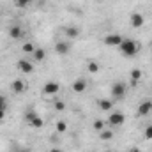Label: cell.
Listing matches in <instances>:
<instances>
[{"instance_id":"cell-27","label":"cell","mask_w":152,"mask_h":152,"mask_svg":"<svg viewBox=\"0 0 152 152\" xmlns=\"http://www.w3.org/2000/svg\"><path fill=\"white\" fill-rule=\"evenodd\" d=\"M11 152H30V149H27V147H12Z\"/></svg>"},{"instance_id":"cell-16","label":"cell","mask_w":152,"mask_h":152,"mask_svg":"<svg viewBox=\"0 0 152 152\" xmlns=\"http://www.w3.org/2000/svg\"><path fill=\"white\" fill-rule=\"evenodd\" d=\"M87 71H88L90 75L99 73V64H97L96 60H88V62H87Z\"/></svg>"},{"instance_id":"cell-22","label":"cell","mask_w":152,"mask_h":152,"mask_svg":"<svg viewBox=\"0 0 152 152\" xmlns=\"http://www.w3.org/2000/svg\"><path fill=\"white\" fill-rule=\"evenodd\" d=\"M21 50H23V51H25V53H30V55H32V53H34V50H36V46H34V44H32V42H25V44H23V48H21Z\"/></svg>"},{"instance_id":"cell-13","label":"cell","mask_w":152,"mask_h":152,"mask_svg":"<svg viewBox=\"0 0 152 152\" xmlns=\"http://www.w3.org/2000/svg\"><path fill=\"white\" fill-rule=\"evenodd\" d=\"M73 90H75V92H78V94L85 92V90H87V81H85L83 78H78V80H75V83H73Z\"/></svg>"},{"instance_id":"cell-18","label":"cell","mask_w":152,"mask_h":152,"mask_svg":"<svg viewBox=\"0 0 152 152\" xmlns=\"http://www.w3.org/2000/svg\"><path fill=\"white\" fill-rule=\"evenodd\" d=\"M99 138L101 140H112L113 138V131H110V129H103V131H99Z\"/></svg>"},{"instance_id":"cell-11","label":"cell","mask_w":152,"mask_h":152,"mask_svg":"<svg viewBox=\"0 0 152 152\" xmlns=\"http://www.w3.org/2000/svg\"><path fill=\"white\" fill-rule=\"evenodd\" d=\"M55 51H57L58 55H67V53L71 51V44L66 42V41H58V42L55 44Z\"/></svg>"},{"instance_id":"cell-19","label":"cell","mask_w":152,"mask_h":152,"mask_svg":"<svg viewBox=\"0 0 152 152\" xmlns=\"http://www.w3.org/2000/svg\"><path fill=\"white\" fill-rule=\"evenodd\" d=\"M129 76H131V80L133 81H138V80H142V76H143V73H142V69H131V73H129Z\"/></svg>"},{"instance_id":"cell-17","label":"cell","mask_w":152,"mask_h":152,"mask_svg":"<svg viewBox=\"0 0 152 152\" xmlns=\"http://www.w3.org/2000/svg\"><path fill=\"white\" fill-rule=\"evenodd\" d=\"M99 108L104 110V112H110V110L113 108V101H112V99H101V101H99Z\"/></svg>"},{"instance_id":"cell-15","label":"cell","mask_w":152,"mask_h":152,"mask_svg":"<svg viewBox=\"0 0 152 152\" xmlns=\"http://www.w3.org/2000/svg\"><path fill=\"white\" fill-rule=\"evenodd\" d=\"M64 34L71 39H76L80 36V28H78V27H66V28H64Z\"/></svg>"},{"instance_id":"cell-12","label":"cell","mask_w":152,"mask_h":152,"mask_svg":"<svg viewBox=\"0 0 152 152\" xmlns=\"http://www.w3.org/2000/svg\"><path fill=\"white\" fill-rule=\"evenodd\" d=\"M11 90L14 92V94H21V92H25V81L23 80H14L12 83H11Z\"/></svg>"},{"instance_id":"cell-31","label":"cell","mask_w":152,"mask_h":152,"mask_svg":"<svg viewBox=\"0 0 152 152\" xmlns=\"http://www.w3.org/2000/svg\"><path fill=\"white\" fill-rule=\"evenodd\" d=\"M103 152H110V151H103Z\"/></svg>"},{"instance_id":"cell-14","label":"cell","mask_w":152,"mask_h":152,"mask_svg":"<svg viewBox=\"0 0 152 152\" xmlns=\"http://www.w3.org/2000/svg\"><path fill=\"white\" fill-rule=\"evenodd\" d=\"M44 57H46V51H44L42 48H37V46H36V50H34V53H32V62H34V64H36V62H42Z\"/></svg>"},{"instance_id":"cell-20","label":"cell","mask_w":152,"mask_h":152,"mask_svg":"<svg viewBox=\"0 0 152 152\" xmlns=\"http://www.w3.org/2000/svg\"><path fill=\"white\" fill-rule=\"evenodd\" d=\"M104 124H106V122H104V118H97V120H94V129L99 133V131H103V129H104Z\"/></svg>"},{"instance_id":"cell-4","label":"cell","mask_w":152,"mask_h":152,"mask_svg":"<svg viewBox=\"0 0 152 152\" xmlns=\"http://www.w3.org/2000/svg\"><path fill=\"white\" fill-rule=\"evenodd\" d=\"M16 67H18V71L23 73V75H30V73H34V62L28 60V58H20L18 64H16Z\"/></svg>"},{"instance_id":"cell-8","label":"cell","mask_w":152,"mask_h":152,"mask_svg":"<svg viewBox=\"0 0 152 152\" xmlns=\"http://www.w3.org/2000/svg\"><path fill=\"white\" fill-rule=\"evenodd\" d=\"M129 23H131L133 28H142L145 25V16L142 12H133L131 18H129Z\"/></svg>"},{"instance_id":"cell-28","label":"cell","mask_w":152,"mask_h":152,"mask_svg":"<svg viewBox=\"0 0 152 152\" xmlns=\"http://www.w3.org/2000/svg\"><path fill=\"white\" fill-rule=\"evenodd\" d=\"M48 152H64V151H62V149H58V147H51Z\"/></svg>"},{"instance_id":"cell-10","label":"cell","mask_w":152,"mask_h":152,"mask_svg":"<svg viewBox=\"0 0 152 152\" xmlns=\"http://www.w3.org/2000/svg\"><path fill=\"white\" fill-rule=\"evenodd\" d=\"M23 36H25V30H23L20 25H14V27L9 28V37L12 39V41H20Z\"/></svg>"},{"instance_id":"cell-6","label":"cell","mask_w":152,"mask_h":152,"mask_svg":"<svg viewBox=\"0 0 152 152\" xmlns=\"http://www.w3.org/2000/svg\"><path fill=\"white\" fill-rule=\"evenodd\" d=\"M60 90V83L58 81H46L42 85V94L44 96H55Z\"/></svg>"},{"instance_id":"cell-30","label":"cell","mask_w":152,"mask_h":152,"mask_svg":"<svg viewBox=\"0 0 152 152\" xmlns=\"http://www.w3.org/2000/svg\"><path fill=\"white\" fill-rule=\"evenodd\" d=\"M129 152H142V151H140L138 147H133V149H131V151H129Z\"/></svg>"},{"instance_id":"cell-2","label":"cell","mask_w":152,"mask_h":152,"mask_svg":"<svg viewBox=\"0 0 152 152\" xmlns=\"http://www.w3.org/2000/svg\"><path fill=\"white\" fill-rule=\"evenodd\" d=\"M25 120H27V124L32 126L34 129H41V127L44 126V120H42V118L39 117V113H36L34 110H30V112L25 113Z\"/></svg>"},{"instance_id":"cell-3","label":"cell","mask_w":152,"mask_h":152,"mask_svg":"<svg viewBox=\"0 0 152 152\" xmlns=\"http://www.w3.org/2000/svg\"><path fill=\"white\" fill-rule=\"evenodd\" d=\"M126 90H127V87H126V83H122V81H115L113 85H112V88H110L113 99H122V97L126 96Z\"/></svg>"},{"instance_id":"cell-23","label":"cell","mask_w":152,"mask_h":152,"mask_svg":"<svg viewBox=\"0 0 152 152\" xmlns=\"http://www.w3.org/2000/svg\"><path fill=\"white\" fill-rule=\"evenodd\" d=\"M143 136H145V140H152V124L145 127V131H143Z\"/></svg>"},{"instance_id":"cell-1","label":"cell","mask_w":152,"mask_h":152,"mask_svg":"<svg viewBox=\"0 0 152 152\" xmlns=\"http://www.w3.org/2000/svg\"><path fill=\"white\" fill-rule=\"evenodd\" d=\"M118 50L124 57H134L138 53V42L134 39H124L122 44L118 46Z\"/></svg>"},{"instance_id":"cell-5","label":"cell","mask_w":152,"mask_h":152,"mask_svg":"<svg viewBox=\"0 0 152 152\" xmlns=\"http://www.w3.org/2000/svg\"><path fill=\"white\" fill-rule=\"evenodd\" d=\"M122 41H124V37H122L120 34H108L106 37L103 39V42H104L106 46H110V48H118V46L122 44Z\"/></svg>"},{"instance_id":"cell-9","label":"cell","mask_w":152,"mask_h":152,"mask_svg":"<svg viewBox=\"0 0 152 152\" xmlns=\"http://www.w3.org/2000/svg\"><path fill=\"white\" fill-rule=\"evenodd\" d=\"M152 112V101L151 99H145L138 104V115L140 117H147V115Z\"/></svg>"},{"instance_id":"cell-21","label":"cell","mask_w":152,"mask_h":152,"mask_svg":"<svg viewBox=\"0 0 152 152\" xmlns=\"http://www.w3.org/2000/svg\"><path fill=\"white\" fill-rule=\"evenodd\" d=\"M55 127H57V133H66V131H67V124H66L64 120H58Z\"/></svg>"},{"instance_id":"cell-25","label":"cell","mask_w":152,"mask_h":152,"mask_svg":"<svg viewBox=\"0 0 152 152\" xmlns=\"http://www.w3.org/2000/svg\"><path fill=\"white\" fill-rule=\"evenodd\" d=\"M0 110H7V99H5V96H0Z\"/></svg>"},{"instance_id":"cell-24","label":"cell","mask_w":152,"mask_h":152,"mask_svg":"<svg viewBox=\"0 0 152 152\" xmlns=\"http://www.w3.org/2000/svg\"><path fill=\"white\" fill-rule=\"evenodd\" d=\"M55 110H57V112H64V110H66V103H64V101H57V103H55Z\"/></svg>"},{"instance_id":"cell-7","label":"cell","mask_w":152,"mask_h":152,"mask_svg":"<svg viewBox=\"0 0 152 152\" xmlns=\"http://www.w3.org/2000/svg\"><path fill=\"white\" fill-rule=\"evenodd\" d=\"M124 120H126V115L122 113V112H112L110 117L106 118V122H108L110 126H122Z\"/></svg>"},{"instance_id":"cell-26","label":"cell","mask_w":152,"mask_h":152,"mask_svg":"<svg viewBox=\"0 0 152 152\" xmlns=\"http://www.w3.org/2000/svg\"><path fill=\"white\" fill-rule=\"evenodd\" d=\"M32 2H34V0H16V4H18L20 7H27V5L32 4Z\"/></svg>"},{"instance_id":"cell-29","label":"cell","mask_w":152,"mask_h":152,"mask_svg":"<svg viewBox=\"0 0 152 152\" xmlns=\"http://www.w3.org/2000/svg\"><path fill=\"white\" fill-rule=\"evenodd\" d=\"M5 118V110H0V122Z\"/></svg>"}]
</instances>
